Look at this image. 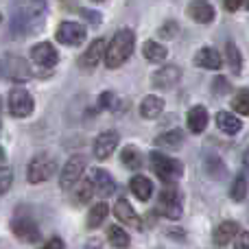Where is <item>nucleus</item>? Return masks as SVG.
Returning a JSON list of instances; mask_svg holds the SVG:
<instances>
[{"instance_id": "21", "label": "nucleus", "mask_w": 249, "mask_h": 249, "mask_svg": "<svg viewBox=\"0 0 249 249\" xmlns=\"http://www.w3.org/2000/svg\"><path fill=\"white\" fill-rule=\"evenodd\" d=\"M216 127H219L223 133H228V136H236V133L243 129V123H241V118L234 116V114L219 112L216 114Z\"/></svg>"}, {"instance_id": "11", "label": "nucleus", "mask_w": 249, "mask_h": 249, "mask_svg": "<svg viewBox=\"0 0 249 249\" xmlns=\"http://www.w3.org/2000/svg\"><path fill=\"white\" fill-rule=\"evenodd\" d=\"M105 48H107V44H105L103 37L94 39V42L88 46V51L83 53L81 57H79V66H81L83 70L96 68V66L101 64V59H105Z\"/></svg>"}, {"instance_id": "24", "label": "nucleus", "mask_w": 249, "mask_h": 249, "mask_svg": "<svg viewBox=\"0 0 249 249\" xmlns=\"http://www.w3.org/2000/svg\"><path fill=\"white\" fill-rule=\"evenodd\" d=\"M181 142H184L181 129H173V131H166L155 138V146H160V149H177V146H181Z\"/></svg>"}, {"instance_id": "38", "label": "nucleus", "mask_w": 249, "mask_h": 249, "mask_svg": "<svg viewBox=\"0 0 249 249\" xmlns=\"http://www.w3.org/2000/svg\"><path fill=\"white\" fill-rule=\"evenodd\" d=\"M243 2H245V0H223V7L228 9V11H238Z\"/></svg>"}, {"instance_id": "30", "label": "nucleus", "mask_w": 249, "mask_h": 249, "mask_svg": "<svg viewBox=\"0 0 249 249\" xmlns=\"http://www.w3.org/2000/svg\"><path fill=\"white\" fill-rule=\"evenodd\" d=\"M121 160H123L124 166L131 168V171H138V168L142 166V155H140V151H138L136 146H127V149H123Z\"/></svg>"}, {"instance_id": "18", "label": "nucleus", "mask_w": 249, "mask_h": 249, "mask_svg": "<svg viewBox=\"0 0 249 249\" xmlns=\"http://www.w3.org/2000/svg\"><path fill=\"white\" fill-rule=\"evenodd\" d=\"M195 66L197 68H206V70H219L223 66V57L214 48H201L195 55Z\"/></svg>"}, {"instance_id": "3", "label": "nucleus", "mask_w": 249, "mask_h": 249, "mask_svg": "<svg viewBox=\"0 0 249 249\" xmlns=\"http://www.w3.org/2000/svg\"><path fill=\"white\" fill-rule=\"evenodd\" d=\"M149 160H151V168H153L155 175H158L164 184H175L181 177V173H184V166H181L179 160L171 158V155H164V153H160V151H151Z\"/></svg>"}, {"instance_id": "40", "label": "nucleus", "mask_w": 249, "mask_h": 249, "mask_svg": "<svg viewBox=\"0 0 249 249\" xmlns=\"http://www.w3.org/2000/svg\"><path fill=\"white\" fill-rule=\"evenodd\" d=\"M4 164H7V153H4V149L0 146V168H4Z\"/></svg>"}, {"instance_id": "12", "label": "nucleus", "mask_w": 249, "mask_h": 249, "mask_svg": "<svg viewBox=\"0 0 249 249\" xmlns=\"http://www.w3.org/2000/svg\"><path fill=\"white\" fill-rule=\"evenodd\" d=\"M118 140H121V136H118V131H103L96 136L94 140V158L96 160H107L109 155L114 153V149L118 146Z\"/></svg>"}, {"instance_id": "36", "label": "nucleus", "mask_w": 249, "mask_h": 249, "mask_svg": "<svg viewBox=\"0 0 249 249\" xmlns=\"http://www.w3.org/2000/svg\"><path fill=\"white\" fill-rule=\"evenodd\" d=\"M234 249H249V232H238V236L234 238Z\"/></svg>"}, {"instance_id": "28", "label": "nucleus", "mask_w": 249, "mask_h": 249, "mask_svg": "<svg viewBox=\"0 0 249 249\" xmlns=\"http://www.w3.org/2000/svg\"><path fill=\"white\" fill-rule=\"evenodd\" d=\"M107 212H109L107 203H103V201L96 203V206L90 210V214H88V228H90V230L99 228V225L103 223L105 219H107Z\"/></svg>"}, {"instance_id": "27", "label": "nucleus", "mask_w": 249, "mask_h": 249, "mask_svg": "<svg viewBox=\"0 0 249 249\" xmlns=\"http://www.w3.org/2000/svg\"><path fill=\"white\" fill-rule=\"evenodd\" d=\"M206 173L212 177V179H223L225 177V164L221 158H216V155H208L206 158Z\"/></svg>"}, {"instance_id": "37", "label": "nucleus", "mask_w": 249, "mask_h": 249, "mask_svg": "<svg viewBox=\"0 0 249 249\" xmlns=\"http://www.w3.org/2000/svg\"><path fill=\"white\" fill-rule=\"evenodd\" d=\"M42 249H66V247H64V241H61L59 236H53L51 241H46V245Z\"/></svg>"}, {"instance_id": "22", "label": "nucleus", "mask_w": 249, "mask_h": 249, "mask_svg": "<svg viewBox=\"0 0 249 249\" xmlns=\"http://www.w3.org/2000/svg\"><path fill=\"white\" fill-rule=\"evenodd\" d=\"M164 109V101L160 99V96H144V101L140 103V114L142 118H146V121H153V118H158L160 114H162Z\"/></svg>"}, {"instance_id": "10", "label": "nucleus", "mask_w": 249, "mask_h": 249, "mask_svg": "<svg viewBox=\"0 0 249 249\" xmlns=\"http://www.w3.org/2000/svg\"><path fill=\"white\" fill-rule=\"evenodd\" d=\"M31 59L37 66H42V68H53L59 61V53H57V48L51 42H42L31 48Z\"/></svg>"}, {"instance_id": "9", "label": "nucleus", "mask_w": 249, "mask_h": 249, "mask_svg": "<svg viewBox=\"0 0 249 249\" xmlns=\"http://www.w3.org/2000/svg\"><path fill=\"white\" fill-rule=\"evenodd\" d=\"M158 212L166 219H179L181 216V201H179V193L173 186L164 188L160 193V201H158Z\"/></svg>"}, {"instance_id": "4", "label": "nucleus", "mask_w": 249, "mask_h": 249, "mask_svg": "<svg viewBox=\"0 0 249 249\" xmlns=\"http://www.w3.org/2000/svg\"><path fill=\"white\" fill-rule=\"evenodd\" d=\"M55 171H57L55 158H51L48 153H42L31 160L29 168H26V179H29V184H42V181L51 179L55 175Z\"/></svg>"}, {"instance_id": "42", "label": "nucleus", "mask_w": 249, "mask_h": 249, "mask_svg": "<svg viewBox=\"0 0 249 249\" xmlns=\"http://www.w3.org/2000/svg\"><path fill=\"white\" fill-rule=\"evenodd\" d=\"M94 2H101V0H94Z\"/></svg>"}, {"instance_id": "34", "label": "nucleus", "mask_w": 249, "mask_h": 249, "mask_svg": "<svg viewBox=\"0 0 249 249\" xmlns=\"http://www.w3.org/2000/svg\"><path fill=\"white\" fill-rule=\"evenodd\" d=\"M116 107V96L112 92H103L99 96V109H114Z\"/></svg>"}, {"instance_id": "14", "label": "nucleus", "mask_w": 249, "mask_h": 249, "mask_svg": "<svg viewBox=\"0 0 249 249\" xmlns=\"http://www.w3.org/2000/svg\"><path fill=\"white\" fill-rule=\"evenodd\" d=\"M238 232H241V225L236 221H223V223L216 225L214 234H212V241H214L216 247H225L230 241H234L238 236Z\"/></svg>"}, {"instance_id": "16", "label": "nucleus", "mask_w": 249, "mask_h": 249, "mask_svg": "<svg viewBox=\"0 0 249 249\" xmlns=\"http://www.w3.org/2000/svg\"><path fill=\"white\" fill-rule=\"evenodd\" d=\"M188 16L199 24H210L214 20V7L208 0H193L188 4Z\"/></svg>"}, {"instance_id": "1", "label": "nucleus", "mask_w": 249, "mask_h": 249, "mask_svg": "<svg viewBox=\"0 0 249 249\" xmlns=\"http://www.w3.org/2000/svg\"><path fill=\"white\" fill-rule=\"evenodd\" d=\"M46 20L44 0H13L11 4V33L18 37L33 35L42 29Z\"/></svg>"}, {"instance_id": "7", "label": "nucleus", "mask_w": 249, "mask_h": 249, "mask_svg": "<svg viewBox=\"0 0 249 249\" xmlns=\"http://www.w3.org/2000/svg\"><path fill=\"white\" fill-rule=\"evenodd\" d=\"M33 107H35L33 96H31L24 88H13V90L9 92V112H11V116L26 118L33 114Z\"/></svg>"}, {"instance_id": "43", "label": "nucleus", "mask_w": 249, "mask_h": 249, "mask_svg": "<svg viewBox=\"0 0 249 249\" xmlns=\"http://www.w3.org/2000/svg\"><path fill=\"white\" fill-rule=\"evenodd\" d=\"M0 20H2V16H0Z\"/></svg>"}, {"instance_id": "33", "label": "nucleus", "mask_w": 249, "mask_h": 249, "mask_svg": "<svg viewBox=\"0 0 249 249\" xmlns=\"http://www.w3.org/2000/svg\"><path fill=\"white\" fill-rule=\"evenodd\" d=\"M11 181H13V173L9 168H0V197L11 188Z\"/></svg>"}, {"instance_id": "25", "label": "nucleus", "mask_w": 249, "mask_h": 249, "mask_svg": "<svg viewBox=\"0 0 249 249\" xmlns=\"http://www.w3.org/2000/svg\"><path fill=\"white\" fill-rule=\"evenodd\" d=\"M92 195H94V186H92V179H79L77 184H74V203L77 206H83V203H88L92 199Z\"/></svg>"}, {"instance_id": "6", "label": "nucleus", "mask_w": 249, "mask_h": 249, "mask_svg": "<svg viewBox=\"0 0 249 249\" xmlns=\"http://www.w3.org/2000/svg\"><path fill=\"white\" fill-rule=\"evenodd\" d=\"M86 166H88V160L83 158V155H72V158L66 162V166L61 168V175H59V186L61 188L64 190L74 188V184L81 179Z\"/></svg>"}, {"instance_id": "32", "label": "nucleus", "mask_w": 249, "mask_h": 249, "mask_svg": "<svg viewBox=\"0 0 249 249\" xmlns=\"http://www.w3.org/2000/svg\"><path fill=\"white\" fill-rule=\"evenodd\" d=\"M247 190H249L247 179H245L243 175H238L236 179H234V184H232V190H230V197H232L234 201H245Z\"/></svg>"}, {"instance_id": "29", "label": "nucleus", "mask_w": 249, "mask_h": 249, "mask_svg": "<svg viewBox=\"0 0 249 249\" xmlns=\"http://www.w3.org/2000/svg\"><path fill=\"white\" fill-rule=\"evenodd\" d=\"M225 55H228L230 70H232L234 74H238V72H241V68H243V57H241V53H238L236 44H234V42L225 44Z\"/></svg>"}, {"instance_id": "15", "label": "nucleus", "mask_w": 249, "mask_h": 249, "mask_svg": "<svg viewBox=\"0 0 249 249\" xmlns=\"http://www.w3.org/2000/svg\"><path fill=\"white\" fill-rule=\"evenodd\" d=\"M208 109L203 105H195L193 109H188V116H186V124H188V131L199 136V133L206 131L208 127Z\"/></svg>"}, {"instance_id": "8", "label": "nucleus", "mask_w": 249, "mask_h": 249, "mask_svg": "<svg viewBox=\"0 0 249 249\" xmlns=\"http://www.w3.org/2000/svg\"><path fill=\"white\" fill-rule=\"evenodd\" d=\"M86 35H88L86 26L79 24V22H61L55 31L57 42L66 44V46H79V44H83Z\"/></svg>"}, {"instance_id": "35", "label": "nucleus", "mask_w": 249, "mask_h": 249, "mask_svg": "<svg viewBox=\"0 0 249 249\" xmlns=\"http://www.w3.org/2000/svg\"><path fill=\"white\" fill-rule=\"evenodd\" d=\"M175 33H177V22L175 20L164 22V26L160 29V35H162V37H173Z\"/></svg>"}, {"instance_id": "13", "label": "nucleus", "mask_w": 249, "mask_h": 249, "mask_svg": "<svg viewBox=\"0 0 249 249\" xmlns=\"http://www.w3.org/2000/svg\"><path fill=\"white\" fill-rule=\"evenodd\" d=\"M181 79V70L177 68V66H164V68H160L158 72L153 74V86L160 88V90H168V88H175L177 83H179Z\"/></svg>"}, {"instance_id": "41", "label": "nucleus", "mask_w": 249, "mask_h": 249, "mask_svg": "<svg viewBox=\"0 0 249 249\" xmlns=\"http://www.w3.org/2000/svg\"><path fill=\"white\" fill-rule=\"evenodd\" d=\"M247 9H249V0H247Z\"/></svg>"}, {"instance_id": "5", "label": "nucleus", "mask_w": 249, "mask_h": 249, "mask_svg": "<svg viewBox=\"0 0 249 249\" xmlns=\"http://www.w3.org/2000/svg\"><path fill=\"white\" fill-rule=\"evenodd\" d=\"M11 232L18 241L22 243H39L42 241V232H39L37 223L31 216H13L11 219Z\"/></svg>"}, {"instance_id": "23", "label": "nucleus", "mask_w": 249, "mask_h": 249, "mask_svg": "<svg viewBox=\"0 0 249 249\" xmlns=\"http://www.w3.org/2000/svg\"><path fill=\"white\" fill-rule=\"evenodd\" d=\"M142 55H144L146 61L160 64V61H164L168 57V51H166V46H162V44L149 39V42H144V46H142Z\"/></svg>"}, {"instance_id": "20", "label": "nucleus", "mask_w": 249, "mask_h": 249, "mask_svg": "<svg viewBox=\"0 0 249 249\" xmlns=\"http://www.w3.org/2000/svg\"><path fill=\"white\" fill-rule=\"evenodd\" d=\"M129 188H131V193L136 195V199H140V201H149L151 195H153V184H151V179L149 177H144V175L131 177Z\"/></svg>"}, {"instance_id": "2", "label": "nucleus", "mask_w": 249, "mask_h": 249, "mask_svg": "<svg viewBox=\"0 0 249 249\" xmlns=\"http://www.w3.org/2000/svg\"><path fill=\"white\" fill-rule=\"evenodd\" d=\"M133 46H136V33L131 29H121L105 48V66L107 68H121L131 57Z\"/></svg>"}, {"instance_id": "26", "label": "nucleus", "mask_w": 249, "mask_h": 249, "mask_svg": "<svg viewBox=\"0 0 249 249\" xmlns=\"http://www.w3.org/2000/svg\"><path fill=\"white\" fill-rule=\"evenodd\" d=\"M107 241L116 249H127L129 247V234L124 232L121 225H112V228L107 230Z\"/></svg>"}, {"instance_id": "39", "label": "nucleus", "mask_w": 249, "mask_h": 249, "mask_svg": "<svg viewBox=\"0 0 249 249\" xmlns=\"http://www.w3.org/2000/svg\"><path fill=\"white\" fill-rule=\"evenodd\" d=\"M243 168H245V173L249 175V149L243 153Z\"/></svg>"}, {"instance_id": "19", "label": "nucleus", "mask_w": 249, "mask_h": 249, "mask_svg": "<svg viewBox=\"0 0 249 249\" xmlns=\"http://www.w3.org/2000/svg\"><path fill=\"white\" fill-rule=\"evenodd\" d=\"M114 214H116V219L121 221V223L131 225V228H140V219H138L136 210L131 208V203H129L127 199H118L116 206H114Z\"/></svg>"}, {"instance_id": "31", "label": "nucleus", "mask_w": 249, "mask_h": 249, "mask_svg": "<svg viewBox=\"0 0 249 249\" xmlns=\"http://www.w3.org/2000/svg\"><path fill=\"white\" fill-rule=\"evenodd\" d=\"M232 107H234V112L249 116V88H243V90L234 96V99H232Z\"/></svg>"}, {"instance_id": "17", "label": "nucleus", "mask_w": 249, "mask_h": 249, "mask_svg": "<svg viewBox=\"0 0 249 249\" xmlns=\"http://www.w3.org/2000/svg\"><path fill=\"white\" fill-rule=\"evenodd\" d=\"M92 186H94V193L99 195V197H109V195L116 190V184H114V177L109 175L107 171H103V168H96L94 175H92Z\"/></svg>"}]
</instances>
